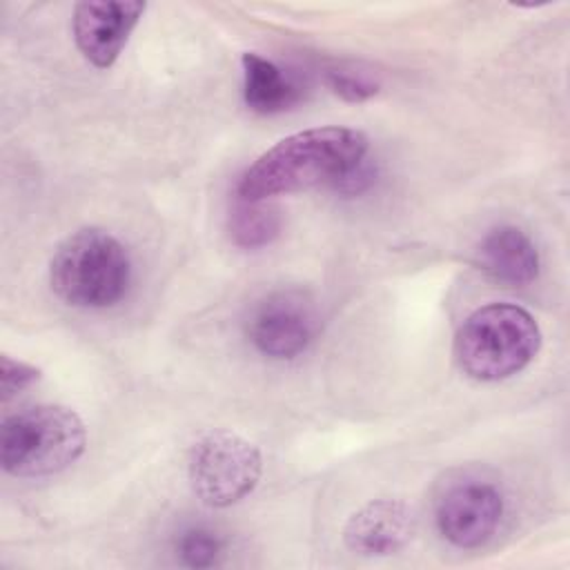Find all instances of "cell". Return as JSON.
I'll return each mask as SVG.
<instances>
[{
    "label": "cell",
    "instance_id": "obj_1",
    "mask_svg": "<svg viewBox=\"0 0 570 570\" xmlns=\"http://www.w3.org/2000/svg\"><path fill=\"white\" fill-rule=\"evenodd\" d=\"M367 156V136L352 127H314L278 140L240 176L243 200L303 191L316 185L336 187Z\"/></svg>",
    "mask_w": 570,
    "mask_h": 570
},
{
    "label": "cell",
    "instance_id": "obj_2",
    "mask_svg": "<svg viewBox=\"0 0 570 570\" xmlns=\"http://www.w3.org/2000/svg\"><path fill=\"white\" fill-rule=\"evenodd\" d=\"M541 347L534 316L512 303L474 309L454 336V358L474 381H503L532 363Z\"/></svg>",
    "mask_w": 570,
    "mask_h": 570
},
{
    "label": "cell",
    "instance_id": "obj_3",
    "mask_svg": "<svg viewBox=\"0 0 570 570\" xmlns=\"http://www.w3.org/2000/svg\"><path fill=\"white\" fill-rule=\"evenodd\" d=\"M131 281V258L125 245L100 227L67 236L49 263L51 289L73 307H109Z\"/></svg>",
    "mask_w": 570,
    "mask_h": 570
},
{
    "label": "cell",
    "instance_id": "obj_4",
    "mask_svg": "<svg viewBox=\"0 0 570 570\" xmlns=\"http://www.w3.org/2000/svg\"><path fill=\"white\" fill-rule=\"evenodd\" d=\"M82 419L65 405H33L2 421L0 461L4 472L40 479L67 470L85 452Z\"/></svg>",
    "mask_w": 570,
    "mask_h": 570
},
{
    "label": "cell",
    "instance_id": "obj_5",
    "mask_svg": "<svg viewBox=\"0 0 570 570\" xmlns=\"http://www.w3.org/2000/svg\"><path fill=\"white\" fill-rule=\"evenodd\" d=\"M261 470L258 448L232 430L203 434L187 459L191 490L212 508H227L245 499L256 488Z\"/></svg>",
    "mask_w": 570,
    "mask_h": 570
},
{
    "label": "cell",
    "instance_id": "obj_6",
    "mask_svg": "<svg viewBox=\"0 0 570 570\" xmlns=\"http://www.w3.org/2000/svg\"><path fill=\"white\" fill-rule=\"evenodd\" d=\"M321 316L316 303L301 289L265 294L249 312L245 330L249 343L269 358H294L316 338Z\"/></svg>",
    "mask_w": 570,
    "mask_h": 570
},
{
    "label": "cell",
    "instance_id": "obj_7",
    "mask_svg": "<svg viewBox=\"0 0 570 570\" xmlns=\"http://www.w3.org/2000/svg\"><path fill=\"white\" fill-rule=\"evenodd\" d=\"M503 517L501 492L479 479L452 483L434 508V521L445 541L456 548H479L492 539Z\"/></svg>",
    "mask_w": 570,
    "mask_h": 570
},
{
    "label": "cell",
    "instance_id": "obj_8",
    "mask_svg": "<svg viewBox=\"0 0 570 570\" xmlns=\"http://www.w3.org/2000/svg\"><path fill=\"white\" fill-rule=\"evenodd\" d=\"M145 7L140 0L78 2L71 18L76 47L94 67H111L145 13Z\"/></svg>",
    "mask_w": 570,
    "mask_h": 570
},
{
    "label": "cell",
    "instance_id": "obj_9",
    "mask_svg": "<svg viewBox=\"0 0 570 570\" xmlns=\"http://www.w3.org/2000/svg\"><path fill=\"white\" fill-rule=\"evenodd\" d=\"M414 532L412 508L399 499H376L356 510L345 528V546L365 557L392 554L401 550Z\"/></svg>",
    "mask_w": 570,
    "mask_h": 570
},
{
    "label": "cell",
    "instance_id": "obj_10",
    "mask_svg": "<svg viewBox=\"0 0 570 570\" xmlns=\"http://www.w3.org/2000/svg\"><path fill=\"white\" fill-rule=\"evenodd\" d=\"M476 265L490 278L521 287L537 278L539 252L523 229L499 225L481 238L476 247Z\"/></svg>",
    "mask_w": 570,
    "mask_h": 570
},
{
    "label": "cell",
    "instance_id": "obj_11",
    "mask_svg": "<svg viewBox=\"0 0 570 570\" xmlns=\"http://www.w3.org/2000/svg\"><path fill=\"white\" fill-rule=\"evenodd\" d=\"M243 98L256 114H278L298 100V87L258 53H243Z\"/></svg>",
    "mask_w": 570,
    "mask_h": 570
},
{
    "label": "cell",
    "instance_id": "obj_12",
    "mask_svg": "<svg viewBox=\"0 0 570 570\" xmlns=\"http://www.w3.org/2000/svg\"><path fill=\"white\" fill-rule=\"evenodd\" d=\"M261 200H243L234 207L229 216V234L240 247H263L272 243V238L281 229L278 214L274 209L261 207Z\"/></svg>",
    "mask_w": 570,
    "mask_h": 570
},
{
    "label": "cell",
    "instance_id": "obj_13",
    "mask_svg": "<svg viewBox=\"0 0 570 570\" xmlns=\"http://www.w3.org/2000/svg\"><path fill=\"white\" fill-rule=\"evenodd\" d=\"M223 550L220 534L205 525H191L176 539V554L187 568H212L220 561Z\"/></svg>",
    "mask_w": 570,
    "mask_h": 570
},
{
    "label": "cell",
    "instance_id": "obj_14",
    "mask_svg": "<svg viewBox=\"0 0 570 570\" xmlns=\"http://www.w3.org/2000/svg\"><path fill=\"white\" fill-rule=\"evenodd\" d=\"M330 89L350 102H363L379 91V82L358 69H332L327 71Z\"/></svg>",
    "mask_w": 570,
    "mask_h": 570
},
{
    "label": "cell",
    "instance_id": "obj_15",
    "mask_svg": "<svg viewBox=\"0 0 570 570\" xmlns=\"http://www.w3.org/2000/svg\"><path fill=\"white\" fill-rule=\"evenodd\" d=\"M40 379V370L24 363L16 361L9 354L0 356V392L2 401H9L11 396L20 394L22 390L31 387Z\"/></svg>",
    "mask_w": 570,
    "mask_h": 570
}]
</instances>
